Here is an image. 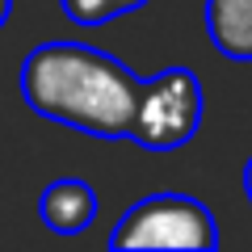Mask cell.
<instances>
[{
	"label": "cell",
	"mask_w": 252,
	"mask_h": 252,
	"mask_svg": "<svg viewBox=\"0 0 252 252\" xmlns=\"http://www.w3.org/2000/svg\"><path fill=\"white\" fill-rule=\"evenodd\" d=\"M114 248H193L210 252L219 248V223L206 202L185 198V193H152L135 202L118 219Z\"/></svg>",
	"instance_id": "cell-3"
},
{
	"label": "cell",
	"mask_w": 252,
	"mask_h": 252,
	"mask_svg": "<svg viewBox=\"0 0 252 252\" xmlns=\"http://www.w3.org/2000/svg\"><path fill=\"white\" fill-rule=\"evenodd\" d=\"M38 215H42L46 231L55 235H80L93 227L97 219V193H93L89 181L80 177H59L42 189L38 198Z\"/></svg>",
	"instance_id": "cell-4"
},
{
	"label": "cell",
	"mask_w": 252,
	"mask_h": 252,
	"mask_svg": "<svg viewBox=\"0 0 252 252\" xmlns=\"http://www.w3.org/2000/svg\"><path fill=\"white\" fill-rule=\"evenodd\" d=\"M206 34L231 63H252V0H206Z\"/></svg>",
	"instance_id": "cell-5"
},
{
	"label": "cell",
	"mask_w": 252,
	"mask_h": 252,
	"mask_svg": "<svg viewBox=\"0 0 252 252\" xmlns=\"http://www.w3.org/2000/svg\"><path fill=\"white\" fill-rule=\"evenodd\" d=\"M147 0H59V9L76 21V26H109V21L126 17V13L143 9Z\"/></svg>",
	"instance_id": "cell-6"
},
{
	"label": "cell",
	"mask_w": 252,
	"mask_h": 252,
	"mask_svg": "<svg viewBox=\"0 0 252 252\" xmlns=\"http://www.w3.org/2000/svg\"><path fill=\"white\" fill-rule=\"evenodd\" d=\"M21 101L38 118L93 139H130L139 76L89 42H42L21 59Z\"/></svg>",
	"instance_id": "cell-1"
},
{
	"label": "cell",
	"mask_w": 252,
	"mask_h": 252,
	"mask_svg": "<svg viewBox=\"0 0 252 252\" xmlns=\"http://www.w3.org/2000/svg\"><path fill=\"white\" fill-rule=\"evenodd\" d=\"M9 13H13V0H0V30H4V21H9Z\"/></svg>",
	"instance_id": "cell-8"
},
{
	"label": "cell",
	"mask_w": 252,
	"mask_h": 252,
	"mask_svg": "<svg viewBox=\"0 0 252 252\" xmlns=\"http://www.w3.org/2000/svg\"><path fill=\"white\" fill-rule=\"evenodd\" d=\"M244 193H248V202H252V160H248V168H244Z\"/></svg>",
	"instance_id": "cell-7"
},
{
	"label": "cell",
	"mask_w": 252,
	"mask_h": 252,
	"mask_svg": "<svg viewBox=\"0 0 252 252\" xmlns=\"http://www.w3.org/2000/svg\"><path fill=\"white\" fill-rule=\"evenodd\" d=\"M202 114H206L202 80L189 67H164L139 84L130 139L147 152H177L198 135Z\"/></svg>",
	"instance_id": "cell-2"
}]
</instances>
